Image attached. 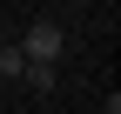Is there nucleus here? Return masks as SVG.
Wrapping results in <instances>:
<instances>
[{
	"instance_id": "obj_1",
	"label": "nucleus",
	"mask_w": 121,
	"mask_h": 114,
	"mask_svg": "<svg viewBox=\"0 0 121 114\" xmlns=\"http://www.w3.org/2000/svg\"><path fill=\"white\" fill-rule=\"evenodd\" d=\"M20 54H27V61H60V54H67V34H60L54 20H34L20 34Z\"/></svg>"
},
{
	"instance_id": "obj_2",
	"label": "nucleus",
	"mask_w": 121,
	"mask_h": 114,
	"mask_svg": "<svg viewBox=\"0 0 121 114\" xmlns=\"http://www.w3.org/2000/svg\"><path fill=\"white\" fill-rule=\"evenodd\" d=\"M54 67H60V61H27V67H20V81H27L34 94H54Z\"/></svg>"
},
{
	"instance_id": "obj_3",
	"label": "nucleus",
	"mask_w": 121,
	"mask_h": 114,
	"mask_svg": "<svg viewBox=\"0 0 121 114\" xmlns=\"http://www.w3.org/2000/svg\"><path fill=\"white\" fill-rule=\"evenodd\" d=\"M20 67H27V54H20V40H13V47H0V81H20Z\"/></svg>"
},
{
	"instance_id": "obj_4",
	"label": "nucleus",
	"mask_w": 121,
	"mask_h": 114,
	"mask_svg": "<svg viewBox=\"0 0 121 114\" xmlns=\"http://www.w3.org/2000/svg\"><path fill=\"white\" fill-rule=\"evenodd\" d=\"M74 7H87V0H74Z\"/></svg>"
},
{
	"instance_id": "obj_5",
	"label": "nucleus",
	"mask_w": 121,
	"mask_h": 114,
	"mask_svg": "<svg viewBox=\"0 0 121 114\" xmlns=\"http://www.w3.org/2000/svg\"><path fill=\"white\" fill-rule=\"evenodd\" d=\"M108 7H114V0H108Z\"/></svg>"
}]
</instances>
